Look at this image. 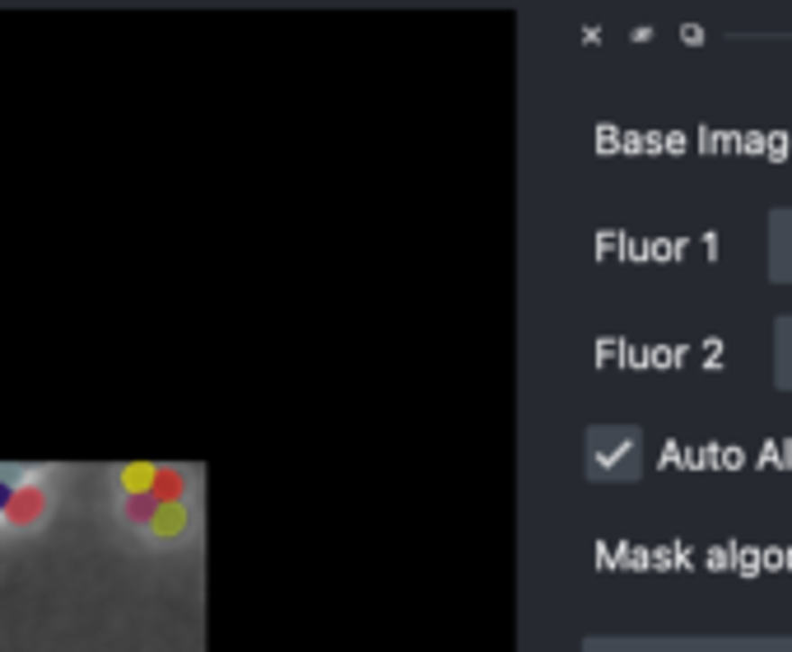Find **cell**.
<instances>
[{
	"label": "cell",
	"mask_w": 792,
	"mask_h": 652,
	"mask_svg": "<svg viewBox=\"0 0 792 652\" xmlns=\"http://www.w3.org/2000/svg\"><path fill=\"white\" fill-rule=\"evenodd\" d=\"M38 512H42V489H38V484H19L14 494H10V508H5V518L23 527V522H33Z\"/></svg>",
	"instance_id": "1"
},
{
	"label": "cell",
	"mask_w": 792,
	"mask_h": 652,
	"mask_svg": "<svg viewBox=\"0 0 792 652\" xmlns=\"http://www.w3.org/2000/svg\"><path fill=\"white\" fill-rule=\"evenodd\" d=\"M187 494V480L178 471H154V484H150V499L163 508V503H182Z\"/></svg>",
	"instance_id": "2"
},
{
	"label": "cell",
	"mask_w": 792,
	"mask_h": 652,
	"mask_svg": "<svg viewBox=\"0 0 792 652\" xmlns=\"http://www.w3.org/2000/svg\"><path fill=\"white\" fill-rule=\"evenodd\" d=\"M150 527H154V536H178V531L187 527V508H182V503H163V508L154 512Z\"/></svg>",
	"instance_id": "3"
},
{
	"label": "cell",
	"mask_w": 792,
	"mask_h": 652,
	"mask_svg": "<svg viewBox=\"0 0 792 652\" xmlns=\"http://www.w3.org/2000/svg\"><path fill=\"white\" fill-rule=\"evenodd\" d=\"M150 484H154V466H126L122 471V489H131V494H150Z\"/></svg>",
	"instance_id": "4"
},
{
	"label": "cell",
	"mask_w": 792,
	"mask_h": 652,
	"mask_svg": "<svg viewBox=\"0 0 792 652\" xmlns=\"http://www.w3.org/2000/svg\"><path fill=\"white\" fill-rule=\"evenodd\" d=\"M154 512H159V503H154L150 494H131V499H126V518H131V522H154Z\"/></svg>",
	"instance_id": "5"
},
{
	"label": "cell",
	"mask_w": 792,
	"mask_h": 652,
	"mask_svg": "<svg viewBox=\"0 0 792 652\" xmlns=\"http://www.w3.org/2000/svg\"><path fill=\"white\" fill-rule=\"evenodd\" d=\"M10 494H14V489H10V480H0V512L10 508Z\"/></svg>",
	"instance_id": "6"
}]
</instances>
